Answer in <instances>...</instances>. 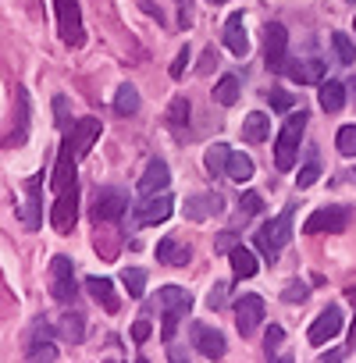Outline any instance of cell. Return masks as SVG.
<instances>
[{
    "instance_id": "603a6c76",
    "label": "cell",
    "mask_w": 356,
    "mask_h": 363,
    "mask_svg": "<svg viewBox=\"0 0 356 363\" xmlns=\"http://www.w3.org/2000/svg\"><path fill=\"white\" fill-rule=\"evenodd\" d=\"M317 100H321V107H324L328 114H338V111L345 107V86H342V82H335V79H328V82H321Z\"/></svg>"
},
{
    "instance_id": "f907efd6",
    "label": "cell",
    "mask_w": 356,
    "mask_h": 363,
    "mask_svg": "<svg viewBox=\"0 0 356 363\" xmlns=\"http://www.w3.org/2000/svg\"><path fill=\"white\" fill-rule=\"evenodd\" d=\"M345 296H349V303H352V306H356V289H349V292H345Z\"/></svg>"
},
{
    "instance_id": "4316f807",
    "label": "cell",
    "mask_w": 356,
    "mask_h": 363,
    "mask_svg": "<svg viewBox=\"0 0 356 363\" xmlns=\"http://www.w3.org/2000/svg\"><path fill=\"white\" fill-rule=\"evenodd\" d=\"M228 157H232V150H228L225 143H214V146H207L204 164H207V171L218 178V174H225V171H228Z\"/></svg>"
},
{
    "instance_id": "60d3db41",
    "label": "cell",
    "mask_w": 356,
    "mask_h": 363,
    "mask_svg": "<svg viewBox=\"0 0 356 363\" xmlns=\"http://www.w3.org/2000/svg\"><path fill=\"white\" fill-rule=\"evenodd\" d=\"M267 100H271V107H274V111H292V96H289L285 89H271V96H267Z\"/></svg>"
},
{
    "instance_id": "f6af8a7d",
    "label": "cell",
    "mask_w": 356,
    "mask_h": 363,
    "mask_svg": "<svg viewBox=\"0 0 356 363\" xmlns=\"http://www.w3.org/2000/svg\"><path fill=\"white\" fill-rule=\"evenodd\" d=\"M218 250H228V253H232V250H235V235H232V232L218 235Z\"/></svg>"
},
{
    "instance_id": "f546056e",
    "label": "cell",
    "mask_w": 356,
    "mask_h": 363,
    "mask_svg": "<svg viewBox=\"0 0 356 363\" xmlns=\"http://www.w3.org/2000/svg\"><path fill=\"white\" fill-rule=\"evenodd\" d=\"M29 363H57V345L50 338H33L29 342Z\"/></svg>"
},
{
    "instance_id": "30bf717a",
    "label": "cell",
    "mask_w": 356,
    "mask_h": 363,
    "mask_svg": "<svg viewBox=\"0 0 356 363\" xmlns=\"http://www.w3.org/2000/svg\"><path fill=\"white\" fill-rule=\"evenodd\" d=\"M264 296H257V292H250V296H243L239 303H235V328H239V335L243 338H250L260 324H264Z\"/></svg>"
},
{
    "instance_id": "d590c367",
    "label": "cell",
    "mask_w": 356,
    "mask_h": 363,
    "mask_svg": "<svg viewBox=\"0 0 356 363\" xmlns=\"http://www.w3.org/2000/svg\"><path fill=\"white\" fill-rule=\"evenodd\" d=\"M239 211L246 214V218H257V214H264V200H260V193H243L239 196Z\"/></svg>"
},
{
    "instance_id": "9f6ffc18",
    "label": "cell",
    "mask_w": 356,
    "mask_h": 363,
    "mask_svg": "<svg viewBox=\"0 0 356 363\" xmlns=\"http://www.w3.org/2000/svg\"><path fill=\"white\" fill-rule=\"evenodd\" d=\"M345 4H356V0H345Z\"/></svg>"
},
{
    "instance_id": "ba28073f",
    "label": "cell",
    "mask_w": 356,
    "mask_h": 363,
    "mask_svg": "<svg viewBox=\"0 0 356 363\" xmlns=\"http://www.w3.org/2000/svg\"><path fill=\"white\" fill-rule=\"evenodd\" d=\"M345 228H349V207H321V211H313V214L306 218V225H303L306 235H317V232L338 235V232H345Z\"/></svg>"
},
{
    "instance_id": "7c38bea8",
    "label": "cell",
    "mask_w": 356,
    "mask_h": 363,
    "mask_svg": "<svg viewBox=\"0 0 356 363\" xmlns=\"http://www.w3.org/2000/svg\"><path fill=\"white\" fill-rule=\"evenodd\" d=\"M40 182H43V171H40V174H33V178L26 182V203H22V211H18V218H22V225H26L29 232H36V228L43 225V203H40Z\"/></svg>"
},
{
    "instance_id": "9c48e42d",
    "label": "cell",
    "mask_w": 356,
    "mask_h": 363,
    "mask_svg": "<svg viewBox=\"0 0 356 363\" xmlns=\"http://www.w3.org/2000/svg\"><path fill=\"white\" fill-rule=\"evenodd\" d=\"M75 221H79V182H75V186H68L65 193H57V203H54V211H50V225H54L61 235L72 232Z\"/></svg>"
},
{
    "instance_id": "7dc6e473",
    "label": "cell",
    "mask_w": 356,
    "mask_h": 363,
    "mask_svg": "<svg viewBox=\"0 0 356 363\" xmlns=\"http://www.w3.org/2000/svg\"><path fill=\"white\" fill-rule=\"evenodd\" d=\"M321 363H342V349H328Z\"/></svg>"
},
{
    "instance_id": "f35d334b",
    "label": "cell",
    "mask_w": 356,
    "mask_h": 363,
    "mask_svg": "<svg viewBox=\"0 0 356 363\" xmlns=\"http://www.w3.org/2000/svg\"><path fill=\"white\" fill-rule=\"evenodd\" d=\"M225 299H228V281H218V285L211 289V296H207V306H211V310H221Z\"/></svg>"
},
{
    "instance_id": "b9f144b4",
    "label": "cell",
    "mask_w": 356,
    "mask_h": 363,
    "mask_svg": "<svg viewBox=\"0 0 356 363\" xmlns=\"http://www.w3.org/2000/svg\"><path fill=\"white\" fill-rule=\"evenodd\" d=\"M150 331H153V328H150V320H146V317H139V320L132 324V342H139V345H143V342L150 338Z\"/></svg>"
},
{
    "instance_id": "7a4b0ae2",
    "label": "cell",
    "mask_w": 356,
    "mask_h": 363,
    "mask_svg": "<svg viewBox=\"0 0 356 363\" xmlns=\"http://www.w3.org/2000/svg\"><path fill=\"white\" fill-rule=\"evenodd\" d=\"M306 132V114H289L278 139H274V167L278 171H292L296 167V153H299V139Z\"/></svg>"
},
{
    "instance_id": "ab89813d",
    "label": "cell",
    "mask_w": 356,
    "mask_h": 363,
    "mask_svg": "<svg viewBox=\"0 0 356 363\" xmlns=\"http://www.w3.org/2000/svg\"><path fill=\"white\" fill-rule=\"evenodd\" d=\"M282 338H285V331H282L278 324H271V328H267V335H264V349H267V356H274V352H278Z\"/></svg>"
},
{
    "instance_id": "6f0895ef",
    "label": "cell",
    "mask_w": 356,
    "mask_h": 363,
    "mask_svg": "<svg viewBox=\"0 0 356 363\" xmlns=\"http://www.w3.org/2000/svg\"><path fill=\"white\" fill-rule=\"evenodd\" d=\"M107 363H118V359H107Z\"/></svg>"
},
{
    "instance_id": "680465c9",
    "label": "cell",
    "mask_w": 356,
    "mask_h": 363,
    "mask_svg": "<svg viewBox=\"0 0 356 363\" xmlns=\"http://www.w3.org/2000/svg\"><path fill=\"white\" fill-rule=\"evenodd\" d=\"M352 178H356V167H352Z\"/></svg>"
},
{
    "instance_id": "cb8c5ba5",
    "label": "cell",
    "mask_w": 356,
    "mask_h": 363,
    "mask_svg": "<svg viewBox=\"0 0 356 363\" xmlns=\"http://www.w3.org/2000/svg\"><path fill=\"white\" fill-rule=\"evenodd\" d=\"M228 260H232V271H235V278H253V274L260 271V264H257V253H253V250H246V246H235V250L228 253Z\"/></svg>"
},
{
    "instance_id": "e0dca14e",
    "label": "cell",
    "mask_w": 356,
    "mask_h": 363,
    "mask_svg": "<svg viewBox=\"0 0 356 363\" xmlns=\"http://www.w3.org/2000/svg\"><path fill=\"white\" fill-rule=\"evenodd\" d=\"M225 207V196L221 193H196L186 200V218L189 221H207L211 214H221Z\"/></svg>"
},
{
    "instance_id": "d4e9b609",
    "label": "cell",
    "mask_w": 356,
    "mask_h": 363,
    "mask_svg": "<svg viewBox=\"0 0 356 363\" xmlns=\"http://www.w3.org/2000/svg\"><path fill=\"white\" fill-rule=\"evenodd\" d=\"M267 135H271V121H267V114H260V111L246 114V121H243V139H246V143H264Z\"/></svg>"
},
{
    "instance_id": "e575fe53",
    "label": "cell",
    "mask_w": 356,
    "mask_h": 363,
    "mask_svg": "<svg viewBox=\"0 0 356 363\" xmlns=\"http://www.w3.org/2000/svg\"><path fill=\"white\" fill-rule=\"evenodd\" d=\"M335 146H338V153H342V157H356V125H342V128H338Z\"/></svg>"
},
{
    "instance_id": "5bb4252c",
    "label": "cell",
    "mask_w": 356,
    "mask_h": 363,
    "mask_svg": "<svg viewBox=\"0 0 356 363\" xmlns=\"http://www.w3.org/2000/svg\"><path fill=\"white\" fill-rule=\"evenodd\" d=\"M100 132H104V125L96 121V118H82V121H75L72 125V132L65 135L68 143H72V150H75V157L82 160L89 150H93V143L100 139Z\"/></svg>"
},
{
    "instance_id": "8fae6325",
    "label": "cell",
    "mask_w": 356,
    "mask_h": 363,
    "mask_svg": "<svg viewBox=\"0 0 356 363\" xmlns=\"http://www.w3.org/2000/svg\"><path fill=\"white\" fill-rule=\"evenodd\" d=\"M189 335H193V349H196L200 356H207V359H221L225 349H228L225 335H221L218 328H211V324H193Z\"/></svg>"
},
{
    "instance_id": "74e56055",
    "label": "cell",
    "mask_w": 356,
    "mask_h": 363,
    "mask_svg": "<svg viewBox=\"0 0 356 363\" xmlns=\"http://www.w3.org/2000/svg\"><path fill=\"white\" fill-rule=\"evenodd\" d=\"M306 296H310V289H306L303 281H289V285L282 289V299H285V303H303Z\"/></svg>"
},
{
    "instance_id": "52a82bcc",
    "label": "cell",
    "mask_w": 356,
    "mask_h": 363,
    "mask_svg": "<svg viewBox=\"0 0 356 363\" xmlns=\"http://www.w3.org/2000/svg\"><path fill=\"white\" fill-rule=\"evenodd\" d=\"M264 61L271 72L285 75V65H289V33L282 22H267L264 29Z\"/></svg>"
},
{
    "instance_id": "f5cc1de1",
    "label": "cell",
    "mask_w": 356,
    "mask_h": 363,
    "mask_svg": "<svg viewBox=\"0 0 356 363\" xmlns=\"http://www.w3.org/2000/svg\"><path fill=\"white\" fill-rule=\"evenodd\" d=\"M349 335H352V345H356V320H352V331Z\"/></svg>"
},
{
    "instance_id": "5b68a950",
    "label": "cell",
    "mask_w": 356,
    "mask_h": 363,
    "mask_svg": "<svg viewBox=\"0 0 356 363\" xmlns=\"http://www.w3.org/2000/svg\"><path fill=\"white\" fill-rule=\"evenodd\" d=\"M57 8V33H61V43L79 50L86 43V29H82V11H79V0H54Z\"/></svg>"
},
{
    "instance_id": "1f68e13d",
    "label": "cell",
    "mask_w": 356,
    "mask_h": 363,
    "mask_svg": "<svg viewBox=\"0 0 356 363\" xmlns=\"http://www.w3.org/2000/svg\"><path fill=\"white\" fill-rule=\"evenodd\" d=\"M214 100H218L221 107H232V104L239 100V79H235V75H225V79L214 86Z\"/></svg>"
},
{
    "instance_id": "d6986e66",
    "label": "cell",
    "mask_w": 356,
    "mask_h": 363,
    "mask_svg": "<svg viewBox=\"0 0 356 363\" xmlns=\"http://www.w3.org/2000/svg\"><path fill=\"white\" fill-rule=\"evenodd\" d=\"M157 260L167 264V267H186V264L193 260V250L178 239V235H167V239L157 242Z\"/></svg>"
},
{
    "instance_id": "816d5d0a",
    "label": "cell",
    "mask_w": 356,
    "mask_h": 363,
    "mask_svg": "<svg viewBox=\"0 0 356 363\" xmlns=\"http://www.w3.org/2000/svg\"><path fill=\"white\" fill-rule=\"evenodd\" d=\"M349 93H356V75H352V79H349Z\"/></svg>"
},
{
    "instance_id": "9a60e30c",
    "label": "cell",
    "mask_w": 356,
    "mask_h": 363,
    "mask_svg": "<svg viewBox=\"0 0 356 363\" xmlns=\"http://www.w3.org/2000/svg\"><path fill=\"white\" fill-rule=\"evenodd\" d=\"M338 331H342V310H338V306H324L321 317L310 324L306 338H310V345H324V342L335 338Z\"/></svg>"
},
{
    "instance_id": "4dcf8cb0",
    "label": "cell",
    "mask_w": 356,
    "mask_h": 363,
    "mask_svg": "<svg viewBox=\"0 0 356 363\" xmlns=\"http://www.w3.org/2000/svg\"><path fill=\"white\" fill-rule=\"evenodd\" d=\"M225 174H228L232 182H250V178H253V160H250L246 153H232Z\"/></svg>"
},
{
    "instance_id": "2e32d148",
    "label": "cell",
    "mask_w": 356,
    "mask_h": 363,
    "mask_svg": "<svg viewBox=\"0 0 356 363\" xmlns=\"http://www.w3.org/2000/svg\"><path fill=\"white\" fill-rule=\"evenodd\" d=\"M75 150H72V143L65 139L61 143V153H57V164H54V178H50V186H54V193H65L68 186H75Z\"/></svg>"
},
{
    "instance_id": "d6a6232c",
    "label": "cell",
    "mask_w": 356,
    "mask_h": 363,
    "mask_svg": "<svg viewBox=\"0 0 356 363\" xmlns=\"http://www.w3.org/2000/svg\"><path fill=\"white\" fill-rule=\"evenodd\" d=\"M121 281H125V289H128L132 299H143V292H146V271L143 267H125L121 271Z\"/></svg>"
},
{
    "instance_id": "11a10c76",
    "label": "cell",
    "mask_w": 356,
    "mask_h": 363,
    "mask_svg": "<svg viewBox=\"0 0 356 363\" xmlns=\"http://www.w3.org/2000/svg\"><path fill=\"white\" fill-rule=\"evenodd\" d=\"M135 363H146V359H143V356H139V359H135Z\"/></svg>"
},
{
    "instance_id": "681fc988",
    "label": "cell",
    "mask_w": 356,
    "mask_h": 363,
    "mask_svg": "<svg viewBox=\"0 0 356 363\" xmlns=\"http://www.w3.org/2000/svg\"><path fill=\"white\" fill-rule=\"evenodd\" d=\"M267 359H271V363H292L289 356H278V352H274V356H267Z\"/></svg>"
},
{
    "instance_id": "484cf974",
    "label": "cell",
    "mask_w": 356,
    "mask_h": 363,
    "mask_svg": "<svg viewBox=\"0 0 356 363\" xmlns=\"http://www.w3.org/2000/svg\"><path fill=\"white\" fill-rule=\"evenodd\" d=\"M57 335L68 338V342H82V338H86V320H82V313L68 310V313L61 317V324H57Z\"/></svg>"
},
{
    "instance_id": "f1b7e54d",
    "label": "cell",
    "mask_w": 356,
    "mask_h": 363,
    "mask_svg": "<svg viewBox=\"0 0 356 363\" xmlns=\"http://www.w3.org/2000/svg\"><path fill=\"white\" fill-rule=\"evenodd\" d=\"M167 125H171V132H182V128L189 125V100H186V96H174V100H171V107H167Z\"/></svg>"
},
{
    "instance_id": "836d02e7",
    "label": "cell",
    "mask_w": 356,
    "mask_h": 363,
    "mask_svg": "<svg viewBox=\"0 0 356 363\" xmlns=\"http://www.w3.org/2000/svg\"><path fill=\"white\" fill-rule=\"evenodd\" d=\"M331 47H335L338 65H345V68H349V65L356 61V47H352V40H349L345 33H335V36H331Z\"/></svg>"
},
{
    "instance_id": "ac0fdd59",
    "label": "cell",
    "mask_w": 356,
    "mask_h": 363,
    "mask_svg": "<svg viewBox=\"0 0 356 363\" xmlns=\"http://www.w3.org/2000/svg\"><path fill=\"white\" fill-rule=\"evenodd\" d=\"M171 214H174V200H171L167 193H157V196H150V200L139 207L135 221H139V225H160V221H167Z\"/></svg>"
},
{
    "instance_id": "8992f818",
    "label": "cell",
    "mask_w": 356,
    "mask_h": 363,
    "mask_svg": "<svg viewBox=\"0 0 356 363\" xmlns=\"http://www.w3.org/2000/svg\"><path fill=\"white\" fill-rule=\"evenodd\" d=\"M128 211V193L118 186H104L93 196V221L96 225H114L121 214Z\"/></svg>"
},
{
    "instance_id": "83f0119b",
    "label": "cell",
    "mask_w": 356,
    "mask_h": 363,
    "mask_svg": "<svg viewBox=\"0 0 356 363\" xmlns=\"http://www.w3.org/2000/svg\"><path fill=\"white\" fill-rule=\"evenodd\" d=\"M114 111L121 114V118H132L135 111H139V93H135V86H118V96H114Z\"/></svg>"
},
{
    "instance_id": "44dd1931",
    "label": "cell",
    "mask_w": 356,
    "mask_h": 363,
    "mask_svg": "<svg viewBox=\"0 0 356 363\" xmlns=\"http://www.w3.org/2000/svg\"><path fill=\"white\" fill-rule=\"evenodd\" d=\"M86 292H89L107 313H118L121 303H118V296H114V281H111V278H104V274H89V278H86Z\"/></svg>"
},
{
    "instance_id": "91938a15",
    "label": "cell",
    "mask_w": 356,
    "mask_h": 363,
    "mask_svg": "<svg viewBox=\"0 0 356 363\" xmlns=\"http://www.w3.org/2000/svg\"><path fill=\"white\" fill-rule=\"evenodd\" d=\"M352 29H356V18H352Z\"/></svg>"
},
{
    "instance_id": "c3c4849f",
    "label": "cell",
    "mask_w": 356,
    "mask_h": 363,
    "mask_svg": "<svg viewBox=\"0 0 356 363\" xmlns=\"http://www.w3.org/2000/svg\"><path fill=\"white\" fill-rule=\"evenodd\" d=\"M214 65H218V57H214V50H207V54H204V68H200V72H211Z\"/></svg>"
},
{
    "instance_id": "db71d44e",
    "label": "cell",
    "mask_w": 356,
    "mask_h": 363,
    "mask_svg": "<svg viewBox=\"0 0 356 363\" xmlns=\"http://www.w3.org/2000/svg\"><path fill=\"white\" fill-rule=\"evenodd\" d=\"M207 4H228V0H207Z\"/></svg>"
},
{
    "instance_id": "277c9868",
    "label": "cell",
    "mask_w": 356,
    "mask_h": 363,
    "mask_svg": "<svg viewBox=\"0 0 356 363\" xmlns=\"http://www.w3.org/2000/svg\"><path fill=\"white\" fill-rule=\"evenodd\" d=\"M50 296L61 303V306H75V296H79V285H75V264L57 253L50 260Z\"/></svg>"
},
{
    "instance_id": "6da1fadb",
    "label": "cell",
    "mask_w": 356,
    "mask_h": 363,
    "mask_svg": "<svg viewBox=\"0 0 356 363\" xmlns=\"http://www.w3.org/2000/svg\"><path fill=\"white\" fill-rule=\"evenodd\" d=\"M289 239H292V207H285L274 221H267V225L253 235V246L260 250V257H264L267 264H274L278 253L289 246Z\"/></svg>"
},
{
    "instance_id": "3957f363",
    "label": "cell",
    "mask_w": 356,
    "mask_h": 363,
    "mask_svg": "<svg viewBox=\"0 0 356 363\" xmlns=\"http://www.w3.org/2000/svg\"><path fill=\"white\" fill-rule=\"evenodd\" d=\"M157 306H160V313H164L160 335H164V338H174L178 320L193 310V296H189L186 289H178V285H164V289L157 292Z\"/></svg>"
},
{
    "instance_id": "bcb514c9",
    "label": "cell",
    "mask_w": 356,
    "mask_h": 363,
    "mask_svg": "<svg viewBox=\"0 0 356 363\" xmlns=\"http://www.w3.org/2000/svg\"><path fill=\"white\" fill-rule=\"evenodd\" d=\"M167 359H171V363H189V359H186V352H182V349H174V345L167 349Z\"/></svg>"
},
{
    "instance_id": "4fadbf2b",
    "label": "cell",
    "mask_w": 356,
    "mask_h": 363,
    "mask_svg": "<svg viewBox=\"0 0 356 363\" xmlns=\"http://www.w3.org/2000/svg\"><path fill=\"white\" fill-rule=\"evenodd\" d=\"M167 182H171L167 160L150 157V160H146V171H143V178H139V193L150 200V196H157V193H167Z\"/></svg>"
},
{
    "instance_id": "7402d4cb",
    "label": "cell",
    "mask_w": 356,
    "mask_h": 363,
    "mask_svg": "<svg viewBox=\"0 0 356 363\" xmlns=\"http://www.w3.org/2000/svg\"><path fill=\"white\" fill-rule=\"evenodd\" d=\"M285 75H289L296 86L324 82V65H321V61H289V65H285Z\"/></svg>"
},
{
    "instance_id": "ffe728a7",
    "label": "cell",
    "mask_w": 356,
    "mask_h": 363,
    "mask_svg": "<svg viewBox=\"0 0 356 363\" xmlns=\"http://www.w3.org/2000/svg\"><path fill=\"white\" fill-rule=\"evenodd\" d=\"M225 47H228L235 57H246V54H250V36H246L243 11H235V15L225 22Z\"/></svg>"
},
{
    "instance_id": "ee69618b",
    "label": "cell",
    "mask_w": 356,
    "mask_h": 363,
    "mask_svg": "<svg viewBox=\"0 0 356 363\" xmlns=\"http://www.w3.org/2000/svg\"><path fill=\"white\" fill-rule=\"evenodd\" d=\"M54 114H57V125L65 128V125H68V104H65V96L54 100Z\"/></svg>"
},
{
    "instance_id": "8d00e7d4",
    "label": "cell",
    "mask_w": 356,
    "mask_h": 363,
    "mask_svg": "<svg viewBox=\"0 0 356 363\" xmlns=\"http://www.w3.org/2000/svg\"><path fill=\"white\" fill-rule=\"evenodd\" d=\"M317 178H321V164H317V160H310V164H303V167H299V178H296V186H299V189H310Z\"/></svg>"
},
{
    "instance_id": "7bdbcfd3",
    "label": "cell",
    "mask_w": 356,
    "mask_h": 363,
    "mask_svg": "<svg viewBox=\"0 0 356 363\" xmlns=\"http://www.w3.org/2000/svg\"><path fill=\"white\" fill-rule=\"evenodd\" d=\"M186 68H189V47L174 57V65H171V79H182V75H186Z\"/></svg>"
}]
</instances>
